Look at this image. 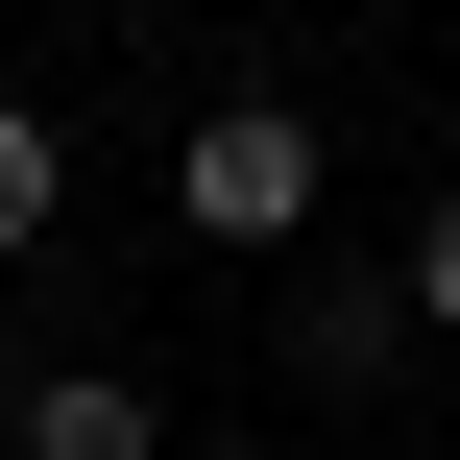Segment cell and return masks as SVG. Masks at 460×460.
I'll return each mask as SVG.
<instances>
[{
	"mask_svg": "<svg viewBox=\"0 0 460 460\" xmlns=\"http://www.w3.org/2000/svg\"><path fill=\"white\" fill-rule=\"evenodd\" d=\"M315 194H340V170H315V97H267V73H243V97H194L170 218H194L218 267H315Z\"/></svg>",
	"mask_w": 460,
	"mask_h": 460,
	"instance_id": "cell-1",
	"label": "cell"
},
{
	"mask_svg": "<svg viewBox=\"0 0 460 460\" xmlns=\"http://www.w3.org/2000/svg\"><path fill=\"white\" fill-rule=\"evenodd\" d=\"M388 364H412V291L315 243V267H291V388H388Z\"/></svg>",
	"mask_w": 460,
	"mask_h": 460,
	"instance_id": "cell-2",
	"label": "cell"
},
{
	"mask_svg": "<svg viewBox=\"0 0 460 460\" xmlns=\"http://www.w3.org/2000/svg\"><path fill=\"white\" fill-rule=\"evenodd\" d=\"M0 460H170V388L146 364H24V437Z\"/></svg>",
	"mask_w": 460,
	"mask_h": 460,
	"instance_id": "cell-3",
	"label": "cell"
},
{
	"mask_svg": "<svg viewBox=\"0 0 460 460\" xmlns=\"http://www.w3.org/2000/svg\"><path fill=\"white\" fill-rule=\"evenodd\" d=\"M49 218H73V146H49V121H24V97H0V267H24V243H49Z\"/></svg>",
	"mask_w": 460,
	"mask_h": 460,
	"instance_id": "cell-4",
	"label": "cell"
},
{
	"mask_svg": "<svg viewBox=\"0 0 460 460\" xmlns=\"http://www.w3.org/2000/svg\"><path fill=\"white\" fill-rule=\"evenodd\" d=\"M388 291H412V340H437V364H460V194H437V218H412V243H388Z\"/></svg>",
	"mask_w": 460,
	"mask_h": 460,
	"instance_id": "cell-5",
	"label": "cell"
},
{
	"mask_svg": "<svg viewBox=\"0 0 460 460\" xmlns=\"http://www.w3.org/2000/svg\"><path fill=\"white\" fill-rule=\"evenodd\" d=\"M170 460H291V437H267V412H218V437H170Z\"/></svg>",
	"mask_w": 460,
	"mask_h": 460,
	"instance_id": "cell-6",
	"label": "cell"
},
{
	"mask_svg": "<svg viewBox=\"0 0 460 460\" xmlns=\"http://www.w3.org/2000/svg\"><path fill=\"white\" fill-rule=\"evenodd\" d=\"M0 437H24V340H0Z\"/></svg>",
	"mask_w": 460,
	"mask_h": 460,
	"instance_id": "cell-7",
	"label": "cell"
}]
</instances>
